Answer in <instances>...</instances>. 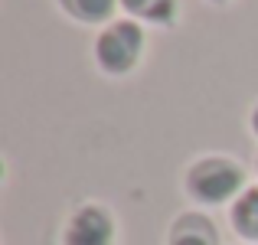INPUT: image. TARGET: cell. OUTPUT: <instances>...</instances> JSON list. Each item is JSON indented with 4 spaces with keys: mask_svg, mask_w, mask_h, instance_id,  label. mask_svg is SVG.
Instances as JSON below:
<instances>
[{
    "mask_svg": "<svg viewBox=\"0 0 258 245\" xmlns=\"http://www.w3.org/2000/svg\"><path fill=\"white\" fill-rule=\"evenodd\" d=\"M141 49H144V33H141V26L131 23V20H118V23H111L98 36V43H95V59H98V66L105 72L121 76V72H131L134 66H138Z\"/></svg>",
    "mask_w": 258,
    "mask_h": 245,
    "instance_id": "6da1fadb",
    "label": "cell"
},
{
    "mask_svg": "<svg viewBox=\"0 0 258 245\" xmlns=\"http://www.w3.org/2000/svg\"><path fill=\"white\" fill-rule=\"evenodd\" d=\"M186 187L200 203H226L242 190V167L226 157H209L189 167Z\"/></svg>",
    "mask_w": 258,
    "mask_h": 245,
    "instance_id": "7a4b0ae2",
    "label": "cell"
},
{
    "mask_svg": "<svg viewBox=\"0 0 258 245\" xmlns=\"http://www.w3.org/2000/svg\"><path fill=\"white\" fill-rule=\"evenodd\" d=\"M114 222L101 206H82L66 226V245H111Z\"/></svg>",
    "mask_w": 258,
    "mask_h": 245,
    "instance_id": "3957f363",
    "label": "cell"
},
{
    "mask_svg": "<svg viewBox=\"0 0 258 245\" xmlns=\"http://www.w3.org/2000/svg\"><path fill=\"white\" fill-rule=\"evenodd\" d=\"M170 245H219V235H216L213 222L189 213L183 219H176V226L170 232Z\"/></svg>",
    "mask_w": 258,
    "mask_h": 245,
    "instance_id": "277c9868",
    "label": "cell"
},
{
    "mask_svg": "<svg viewBox=\"0 0 258 245\" xmlns=\"http://www.w3.org/2000/svg\"><path fill=\"white\" fill-rule=\"evenodd\" d=\"M232 226L245 239H258V187L245 190L232 206Z\"/></svg>",
    "mask_w": 258,
    "mask_h": 245,
    "instance_id": "5b68a950",
    "label": "cell"
},
{
    "mask_svg": "<svg viewBox=\"0 0 258 245\" xmlns=\"http://www.w3.org/2000/svg\"><path fill=\"white\" fill-rule=\"evenodd\" d=\"M131 17L151 20V23H170L176 13V0H121Z\"/></svg>",
    "mask_w": 258,
    "mask_h": 245,
    "instance_id": "8992f818",
    "label": "cell"
},
{
    "mask_svg": "<svg viewBox=\"0 0 258 245\" xmlns=\"http://www.w3.org/2000/svg\"><path fill=\"white\" fill-rule=\"evenodd\" d=\"M114 4L118 0H62V7L72 13V17L85 20V23H101V20L111 17Z\"/></svg>",
    "mask_w": 258,
    "mask_h": 245,
    "instance_id": "52a82bcc",
    "label": "cell"
},
{
    "mask_svg": "<svg viewBox=\"0 0 258 245\" xmlns=\"http://www.w3.org/2000/svg\"><path fill=\"white\" fill-rule=\"evenodd\" d=\"M252 131L258 134V108H255V111H252Z\"/></svg>",
    "mask_w": 258,
    "mask_h": 245,
    "instance_id": "ba28073f",
    "label": "cell"
},
{
    "mask_svg": "<svg viewBox=\"0 0 258 245\" xmlns=\"http://www.w3.org/2000/svg\"><path fill=\"white\" fill-rule=\"evenodd\" d=\"M216 4H222V0H216Z\"/></svg>",
    "mask_w": 258,
    "mask_h": 245,
    "instance_id": "9c48e42d",
    "label": "cell"
}]
</instances>
